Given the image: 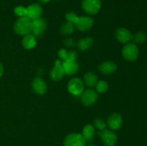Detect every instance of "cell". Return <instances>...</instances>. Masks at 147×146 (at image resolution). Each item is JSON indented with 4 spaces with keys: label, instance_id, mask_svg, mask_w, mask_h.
I'll list each match as a JSON object with an SVG mask.
<instances>
[{
    "label": "cell",
    "instance_id": "1",
    "mask_svg": "<svg viewBox=\"0 0 147 146\" xmlns=\"http://www.w3.org/2000/svg\"><path fill=\"white\" fill-rule=\"evenodd\" d=\"M32 21L27 17H20L14 24V31L19 35L25 36L32 33Z\"/></svg>",
    "mask_w": 147,
    "mask_h": 146
},
{
    "label": "cell",
    "instance_id": "2",
    "mask_svg": "<svg viewBox=\"0 0 147 146\" xmlns=\"http://www.w3.org/2000/svg\"><path fill=\"white\" fill-rule=\"evenodd\" d=\"M122 54L124 59L128 61H135L139 55L137 46L134 43H127L122 50Z\"/></svg>",
    "mask_w": 147,
    "mask_h": 146
},
{
    "label": "cell",
    "instance_id": "3",
    "mask_svg": "<svg viewBox=\"0 0 147 146\" xmlns=\"http://www.w3.org/2000/svg\"><path fill=\"white\" fill-rule=\"evenodd\" d=\"M101 7L100 0H83L82 8L88 14H96Z\"/></svg>",
    "mask_w": 147,
    "mask_h": 146
},
{
    "label": "cell",
    "instance_id": "4",
    "mask_svg": "<svg viewBox=\"0 0 147 146\" xmlns=\"http://www.w3.org/2000/svg\"><path fill=\"white\" fill-rule=\"evenodd\" d=\"M86 140L81 134L72 133L64 140V146H86Z\"/></svg>",
    "mask_w": 147,
    "mask_h": 146
},
{
    "label": "cell",
    "instance_id": "5",
    "mask_svg": "<svg viewBox=\"0 0 147 146\" xmlns=\"http://www.w3.org/2000/svg\"><path fill=\"white\" fill-rule=\"evenodd\" d=\"M69 92L75 96H79L84 91V82L79 78H73L68 82Z\"/></svg>",
    "mask_w": 147,
    "mask_h": 146
},
{
    "label": "cell",
    "instance_id": "6",
    "mask_svg": "<svg viewBox=\"0 0 147 146\" xmlns=\"http://www.w3.org/2000/svg\"><path fill=\"white\" fill-rule=\"evenodd\" d=\"M32 33L35 37H40L45 31L47 24L44 19L39 18L32 21Z\"/></svg>",
    "mask_w": 147,
    "mask_h": 146
},
{
    "label": "cell",
    "instance_id": "7",
    "mask_svg": "<svg viewBox=\"0 0 147 146\" xmlns=\"http://www.w3.org/2000/svg\"><path fill=\"white\" fill-rule=\"evenodd\" d=\"M80 100L84 105H93L97 101L98 94L93 90H86L80 94Z\"/></svg>",
    "mask_w": 147,
    "mask_h": 146
},
{
    "label": "cell",
    "instance_id": "8",
    "mask_svg": "<svg viewBox=\"0 0 147 146\" xmlns=\"http://www.w3.org/2000/svg\"><path fill=\"white\" fill-rule=\"evenodd\" d=\"M99 135H100L101 140L106 146H114L117 141V136L116 133L111 130H105L102 132H99Z\"/></svg>",
    "mask_w": 147,
    "mask_h": 146
},
{
    "label": "cell",
    "instance_id": "9",
    "mask_svg": "<svg viewBox=\"0 0 147 146\" xmlns=\"http://www.w3.org/2000/svg\"><path fill=\"white\" fill-rule=\"evenodd\" d=\"M26 17L30 19L31 21L35 20L41 17L42 14V9L41 6L37 4H33L27 7Z\"/></svg>",
    "mask_w": 147,
    "mask_h": 146
},
{
    "label": "cell",
    "instance_id": "10",
    "mask_svg": "<svg viewBox=\"0 0 147 146\" xmlns=\"http://www.w3.org/2000/svg\"><path fill=\"white\" fill-rule=\"evenodd\" d=\"M65 74L63 67L62 62L60 60H56L55 62V66L50 72L51 78L54 81H59L64 77Z\"/></svg>",
    "mask_w": 147,
    "mask_h": 146
},
{
    "label": "cell",
    "instance_id": "11",
    "mask_svg": "<svg viewBox=\"0 0 147 146\" xmlns=\"http://www.w3.org/2000/svg\"><path fill=\"white\" fill-rule=\"evenodd\" d=\"M75 25L77 29L80 31H87L93 27V19L89 17H79Z\"/></svg>",
    "mask_w": 147,
    "mask_h": 146
},
{
    "label": "cell",
    "instance_id": "12",
    "mask_svg": "<svg viewBox=\"0 0 147 146\" xmlns=\"http://www.w3.org/2000/svg\"><path fill=\"white\" fill-rule=\"evenodd\" d=\"M32 87L34 92L40 95L44 94L47 91V84L40 77H37L33 80L32 82Z\"/></svg>",
    "mask_w": 147,
    "mask_h": 146
},
{
    "label": "cell",
    "instance_id": "13",
    "mask_svg": "<svg viewBox=\"0 0 147 146\" xmlns=\"http://www.w3.org/2000/svg\"><path fill=\"white\" fill-rule=\"evenodd\" d=\"M65 74L67 75H73L78 70V64L76 61L73 60H65L62 62Z\"/></svg>",
    "mask_w": 147,
    "mask_h": 146
},
{
    "label": "cell",
    "instance_id": "14",
    "mask_svg": "<svg viewBox=\"0 0 147 146\" xmlns=\"http://www.w3.org/2000/svg\"><path fill=\"white\" fill-rule=\"evenodd\" d=\"M131 34L130 31L126 28H119L116 30V37L118 41L123 44L128 43L131 40Z\"/></svg>",
    "mask_w": 147,
    "mask_h": 146
},
{
    "label": "cell",
    "instance_id": "15",
    "mask_svg": "<svg viewBox=\"0 0 147 146\" xmlns=\"http://www.w3.org/2000/svg\"><path fill=\"white\" fill-rule=\"evenodd\" d=\"M122 117L119 113H113L108 119V125L112 130H118L122 125Z\"/></svg>",
    "mask_w": 147,
    "mask_h": 146
},
{
    "label": "cell",
    "instance_id": "16",
    "mask_svg": "<svg viewBox=\"0 0 147 146\" xmlns=\"http://www.w3.org/2000/svg\"><path fill=\"white\" fill-rule=\"evenodd\" d=\"M99 70L104 74H111L115 72L117 69L116 63L112 61H106L98 67Z\"/></svg>",
    "mask_w": 147,
    "mask_h": 146
},
{
    "label": "cell",
    "instance_id": "17",
    "mask_svg": "<svg viewBox=\"0 0 147 146\" xmlns=\"http://www.w3.org/2000/svg\"><path fill=\"white\" fill-rule=\"evenodd\" d=\"M22 44L24 48L27 49V50H31V49L34 48L37 44L36 37L31 34L25 35L22 39Z\"/></svg>",
    "mask_w": 147,
    "mask_h": 146
},
{
    "label": "cell",
    "instance_id": "18",
    "mask_svg": "<svg viewBox=\"0 0 147 146\" xmlns=\"http://www.w3.org/2000/svg\"><path fill=\"white\" fill-rule=\"evenodd\" d=\"M84 83L88 87H95L98 83V77L92 72H88L84 75Z\"/></svg>",
    "mask_w": 147,
    "mask_h": 146
},
{
    "label": "cell",
    "instance_id": "19",
    "mask_svg": "<svg viewBox=\"0 0 147 146\" xmlns=\"http://www.w3.org/2000/svg\"><path fill=\"white\" fill-rule=\"evenodd\" d=\"M95 135V128L92 125H87L83 130L82 135L85 138L86 141H91Z\"/></svg>",
    "mask_w": 147,
    "mask_h": 146
},
{
    "label": "cell",
    "instance_id": "20",
    "mask_svg": "<svg viewBox=\"0 0 147 146\" xmlns=\"http://www.w3.org/2000/svg\"><path fill=\"white\" fill-rule=\"evenodd\" d=\"M93 44V40L91 37H85V38H82L81 40H79L78 43V46L79 49L83 51H86V50H89L90 47H92Z\"/></svg>",
    "mask_w": 147,
    "mask_h": 146
},
{
    "label": "cell",
    "instance_id": "21",
    "mask_svg": "<svg viewBox=\"0 0 147 146\" xmlns=\"http://www.w3.org/2000/svg\"><path fill=\"white\" fill-rule=\"evenodd\" d=\"M147 36L144 32L139 31V32L136 33L131 37V40L134 42L136 44H142L146 40Z\"/></svg>",
    "mask_w": 147,
    "mask_h": 146
},
{
    "label": "cell",
    "instance_id": "22",
    "mask_svg": "<svg viewBox=\"0 0 147 146\" xmlns=\"http://www.w3.org/2000/svg\"><path fill=\"white\" fill-rule=\"evenodd\" d=\"M73 30H74V24L69 21L63 24L61 27V33L65 35L72 34Z\"/></svg>",
    "mask_w": 147,
    "mask_h": 146
},
{
    "label": "cell",
    "instance_id": "23",
    "mask_svg": "<svg viewBox=\"0 0 147 146\" xmlns=\"http://www.w3.org/2000/svg\"><path fill=\"white\" fill-rule=\"evenodd\" d=\"M96 89H97V91L98 92H106L109 89V84L105 81H99L98 82L97 84H96Z\"/></svg>",
    "mask_w": 147,
    "mask_h": 146
},
{
    "label": "cell",
    "instance_id": "24",
    "mask_svg": "<svg viewBox=\"0 0 147 146\" xmlns=\"http://www.w3.org/2000/svg\"><path fill=\"white\" fill-rule=\"evenodd\" d=\"M14 14L19 17H26L27 14V9L22 6H19L14 9Z\"/></svg>",
    "mask_w": 147,
    "mask_h": 146
},
{
    "label": "cell",
    "instance_id": "25",
    "mask_svg": "<svg viewBox=\"0 0 147 146\" xmlns=\"http://www.w3.org/2000/svg\"><path fill=\"white\" fill-rule=\"evenodd\" d=\"M95 126L98 130H100V132L103 131L106 129V124L103 120L101 119H97L95 120Z\"/></svg>",
    "mask_w": 147,
    "mask_h": 146
},
{
    "label": "cell",
    "instance_id": "26",
    "mask_svg": "<svg viewBox=\"0 0 147 146\" xmlns=\"http://www.w3.org/2000/svg\"><path fill=\"white\" fill-rule=\"evenodd\" d=\"M78 17H78V16L73 12L67 13L65 16V18L66 19H67V21H69V22L73 23V24H75L77 22L78 19Z\"/></svg>",
    "mask_w": 147,
    "mask_h": 146
},
{
    "label": "cell",
    "instance_id": "27",
    "mask_svg": "<svg viewBox=\"0 0 147 146\" xmlns=\"http://www.w3.org/2000/svg\"><path fill=\"white\" fill-rule=\"evenodd\" d=\"M67 54H68V52L67 50H64V49H61L60 50V51L58 52V56L60 58V60H62L63 61L67 60Z\"/></svg>",
    "mask_w": 147,
    "mask_h": 146
},
{
    "label": "cell",
    "instance_id": "28",
    "mask_svg": "<svg viewBox=\"0 0 147 146\" xmlns=\"http://www.w3.org/2000/svg\"><path fill=\"white\" fill-rule=\"evenodd\" d=\"M76 59H77V54L76 52L73 51L68 52V54H67V57L66 60H73V61H76Z\"/></svg>",
    "mask_w": 147,
    "mask_h": 146
},
{
    "label": "cell",
    "instance_id": "29",
    "mask_svg": "<svg viewBox=\"0 0 147 146\" xmlns=\"http://www.w3.org/2000/svg\"><path fill=\"white\" fill-rule=\"evenodd\" d=\"M65 44L66 47H73V46L75 45V42L73 40L69 38V39H67V40L65 41Z\"/></svg>",
    "mask_w": 147,
    "mask_h": 146
},
{
    "label": "cell",
    "instance_id": "30",
    "mask_svg": "<svg viewBox=\"0 0 147 146\" xmlns=\"http://www.w3.org/2000/svg\"><path fill=\"white\" fill-rule=\"evenodd\" d=\"M3 72H4V67H3L2 64L0 62V78H1V77L2 76Z\"/></svg>",
    "mask_w": 147,
    "mask_h": 146
},
{
    "label": "cell",
    "instance_id": "31",
    "mask_svg": "<svg viewBox=\"0 0 147 146\" xmlns=\"http://www.w3.org/2000/svg\"><path fill=\"white\" fill-rule=\"evenodd\" d=\"M39 1L42 3H47L48 2V1H50V0H39Z\"/></svg>",
    "mask_w": 147,
    "mask_h": 146
},
{
    "label": "cell",
    "instance_id": "32",
    "mask_svg": "<svg viewBox=\"0 0 147 146\" xmlns=\"http://www.w3.org/2000/svg\"><path fill=\"white\" fill-rule=\"evenodd\" d=\"M88 146H95V145H88Z\"/></svg>",
    "mask_w": 147,
    "mask_h": 146
}]
</instances>
